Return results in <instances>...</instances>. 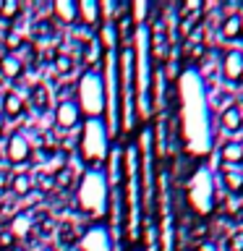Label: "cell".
Returning a JSON list of instances; mask_svg holds the SVG:
<instances>
[{
    "label": "cell",
    "instance_id": "cell-24",
    "mask_svg": "<svg viewBox=\"0 0 243 251\" xmlns=\"http://www.w3.org/2000/svg\"><path fill=\"white\" fill-rule=\"evenodd\" d=\"M73 68H76V63H73V58H71V55H58V58H55V71H58L60 76H68V74H73Z\"/></svg>",
    "mask_w": 243,
    "mask_h": 251
},
{
    "label": "cell",
    "instance_id": "cell-14",
    "mask_svg": "<svg viewBox=\"0 0 243 251\" xmlns=\"http://www.w3.org/2000/svg\"><path fill=\"white\" fill-rule=\"evenodd\" d=\"M97 42L99 47L105 52H115V50H121V39H118V29H115V24H99L97 26Z\"/></svg>",
    "mask_w": 243,
    "mask_h": 251
},
{
    "label": "cell",
    "instance_id": "cell-27",
    "mask_svg": "<svg viewBox=\"0 0 243 251\" xmlns=\"http://www.w3.org/2000/svg\"><path fill=\"white\" fill-rule=\"evenodd\" d=\"M13 243H16V238L8 233V227H5V230H0V249H11Z\"/></svg>",
    "mask_w": 243,
    "mask_h": 251
},
{
    "label": "cell",
    "instance_id": "cell-22",
    "mask_svg": "<svg viewBox=\"0 0 243 251\" xmlns=\"http://www.w3.org/2000/svg\"><path fill=\"white\" fill-rule=\"evenodd\" d=\"M31 186H34V180H31L29 173H19V176H13V180H11V191L16 196H26L31 191Z\"/></svg>",
    "mask_w": 243,
    "mask_h": 251
},
{
    "label": "cell",
    "instance_id": "cell-3",
    "mask_svg": "<svg viewBox=\"0 0 243 251\" xmlns=\"http://www.w3.org/2000/svg\"><path fill=\"white\" fill-rule=\"evenodd\" d=\"M110 133L105 128V121L102 118H84L81 126H78V144H76V152H78V160L86 170L92 168H99L105 165L107 160V152H110Z\"/></svg>",
    "mask_w": 243,
    "mask_h": 251
},
{
    "label": "cell",
    "instance_id": "cell-7",
    "mask_svg": "<svg viewBox=\"0 0 243 251\" xmlns=\"http://www.w3.org/2000/svg\"><path fill=\"white\" fill-rule=\"evenodd\" d=\"M5 160L11 162V165H26L31 160V141L24 136V133H11L5 141Z\"/></svg>",
    "mask_w": 243,
    "mask_h": 251
},
{
    "label": "cell",
    "instance_id": "cell-9",
    "mask_svg": "<svg viewBox=\"0 0 243 251\" xmlns=\"http://www.w3.org/2000/svg\"><path fill=\"white\" fill-rule=\"evenodd\" d=\"M81 113H78L76 102L73 100H60L58 107H55V123L60 126L63 131H71V128H78L81 126Z\"/></svg>",
    "mask_w": 243,
    "mask_h": 251
},
{
    "label": "cell",
    "instance_id": "cell-8",
    "mask_svg": "<svg viewBox=\"0 0 243 251\" xmlns=\"http://www.w3.org/2000/svg\"><path fill=\"white\" fill-rule=\"evenodd\" d=\"M219 74L230 84H243V50L233 47V50L222 52V58H219Z\"/></svg>",
    "mask_w": 243,
    "mask_h": 251
},
{
    "label": "cell",
    "instance_id": "cell-25",
    "mask_svg": "<svg viewBox=\"0 0 243 251\" xmlns=\"http://www.w3.org/2000/svg\"><path fill=\"white\" fill-rule=\"evenodd\" d=\"M225 251H243V230H235L225 238Z\"/></svg>",
    "mask_w": 243,
    "mask_h": 251
},
{
    "label": "cell",
    "instance_id": "cell-10",
    "mask_svg": "<svg viewBox=\"0 0 243 251\" xmlns=\"http://www.w3.org/2000/svg\"><path fill=\"white\" fill-rule=\"evenodd\" d=\"M78 24L84 29L99 26L102 24V11H99V0H78Z\"/></svg>",
    "mask_w": 243,
    "mask_h": 251
},
{
    "label": "cell",
    "instance_id": "cell-23",
    "mask_svg": "<svg viewBox=\"0 0 243 251\" xmlns=\"http://www.w3.org/2000/svg\"><path fill=\"white\" fill-rule=\"evenodd\" d=\"M21 13V3L19 0H0V19L11 21Z\"/></svg>",
    "mask_w": 243,
    "mask_h": 251
},
{
    "label": "cell",
    "instance_id": "cell-4",
    "mask_svg": "<svg viewBox=\"0 0 243 251\" xmlns=\"http://www.w3.org/2000/svg\"><path fill=\"white\" fill-rule=\"evenodd\" d=\"M186 204L199 220H207L217 207V186L215 176L207 165H196L186 180Z\"/></svg>",
    "mask_w": 243,
    "mask_h": 251
},
{
    "label": "cell",
    "instance_id": "cell-15",
    "mask_svg": "<svg viewBox=\"0 0 243 251\" xmlns=\"http://www.w3.org/2000/svg\"><path fill=\"white\" fill-rule=\"evenodd\" d=\"M219 157H222V162L227 165V168H241V165H243V149L238 144V139L222 141V147H219Z\"/></svg>",
    "mask_w": 243,
    "mask_h": 251
},
{
    "label": "cell",
    "instance_id": "cell-12",
    "mask_svg": "<svg viewBox=\"0 0 243 251\" xmlns=\"http://www.w3.org/2000/svg\"><path fill=\"white\" fill-rule=\"evenodd\" d=\"M219 128L225 133H241L243 131V110L238 105L225 107L222 113H219Z\"/></svg>",
    "mask_w": 243,
    "mask_h": 251
},
{
    "label": "cell",
    "instance_id": "cell-1",
    "mask_svg": "<svg viewBox=\"0 0 243 251\" xmlns=\"http://www.w3.org/2000/svg\"><path fill=\"white\" fill-rule=\"evenodd\" d=\"M178 118H180V141L191 157L209 154L212 131H209V105L204 94V81L196 68H186L178 76Z\"/></svg>",
    "mask_w": 243,
    "mask_h": 251
},
{
    "label": "cell",
    "instance_id": "cell-5",
    "mask_svg": "<svg viewBox=\"0 0 243 251\" xmlns=\"http://www.w3.org/2000/svg\"><path fill=\"white\" fill-rule=\"evenodd\" d=\"M76 107L81 118H102L105 115V86H102L99 68L81 71L76 81Z\"/></svg>",
    "mask_w": 243,
    "mask_h": 251
},
{
    "label": "cell",
    "instance_id": "cell-30",
    "mask_svg": "<svg viewBox=\"0 0 243 251\" xmlns=\"http://www.w3.org/2000/svg\"><path fill=\"white\" fill-rule=\"evenodd\" d=\"M42 251H58V249H42Z\"/></svg>",
    "mask_w": 243,
    "mask_h": 251
},
{
    "label": "cell",
    "instance_id": "cell-13",
    "mask_svg": "<svg viewBox=\"0 0 243 251\" xmlns=\"http://www.w3.org/2000/svg\"><path fill=\"white\" fill-rule=\"evenodd\" d=\"M50 11L60 24H68V26L78 24V5L73 3V0H55Z\"/></svg>",
    "mask_w": 243,
    "mask_h": 251
},
{
    "label": "cell",
    "instance_id": "cell-16",
    "mask_svg": "<svg viewBox=\"0 0 243 251\" xmlns=\"http://www.w3.org/2000/svg\"><path fill=\"white\" fill-rule=\"evenodd\" d=\"M219 34L225 39H238L243 34V16L241 13H225L222 24H219Z\"/></svg>",
    "mask_w": 243,
    "mask_h": 251
},
{
    "label": "cell",
    "instance_id": "cell-28",
    "mask_svg": "<svg viewBox=\"0 0 243 251\" xmlns=\"http://www.w3.org/2000/svg\"><path fill=\"white\" fill-rule=\"evenodd\" d=\"M196 251H217V246H215V243H199Z\"/></svg>",
    "mask_w": 243,
    "mask_h": 251
},
{
    "label": "cell",
    "instance_id": "cell-19",
    "mask_svg": "<svg viewBox=\"0 0 243 251\" xmlns=\"http://www.w3.org/2000/svg\"><path fill=\"white\" fill-rule=\"evenodd\" d=\"M21 74H24V63L16 58L13 52L0 55V76H5V78H19Z\"/></svg>",
    "mask_w": 243,
    "mask_h": 251
},
{
    "label": "cell",
    "instance_id": "cell-6",
    "mask_svg": "<svg viewBox=\"0 0 243 251\" xmlns=\"http://www.w3.org/2000/svg\"><path fill=\"white\" fill-rule=\"evenodd\" d=\"M78 251H115L107 223H89L78 238Z\"/></svg>",
    "mask_w": 243,
    "mask_h": 251
},
{
    "label": "cell",
    "instance_id": "cell-11",
    "mask_svg": "<svg viewBox=\"0 0 243 251\" xmlns=\"http://www.w3.org/2000/svg\"><path fill=\"white\" fill-rule=\"evenodd\" d=\"M102 58H105V50L99 47L97 37L86 39V42L81 45V66H84V71H92V68L102 66Z\"/></svg>",
    "mask_w": 243,
    "mask_h": 251
},
{
    "label": "cell",
    "instance_id": "cell-18",
    "mask_svg": "<svg viewBox=\"0 0 243 251\" xmlns=\"http://www.w3.org/2000/svg\"><path fill=\"white\" fill-rule=\"evenodd\" d=\"M222 183L227 188V194L241 196L243 194V170L241 168H225L222 170Z\"/></svg>",
    "mask_w": 243,
    "mask_h": 251
},
{
    "label": "cell",
    "instance_id": "cell-17",
    "mask_svg": "<svg viewBox=\"0 0 243 251\" xmlns=\"http://www.w3.org/2000/svg\"><path fill=\"white\" fill-rule=\"evenodd\" d=\"M149 16H152V5H149L146 0H136V3L128 5V19L133 24V29H136V26H146Z\"/></svg>",
    "mask_w": 243,
    "mask_h": 251
},
{
    "label": "cell",
    "instance_id": "cell-29",
    "mask_svg": "<svg viewBox=\"0 0 243 251\" xmlns=\"http://www.w3.org/2000/svg\"><path fill=\"white\" fill-rule=\"evenodd\" d=\"M3 133H5V115L0 113V136H3Z\"/></svg>",
    "mask_w": 243,
    "mask_h": 251
},
{
    "label": "cell",
    "instance_id": "cell-26",
    "mask_svg": "<svg viewBox=\"0 0 243 251\" xmlns=\"http://www.w3.org/2000/svg\"><path fill=\"white\" fill-rule=\"evenodd\" d=\"M19 45H21V37L16 34V31L5 34V47H8V50H19Z\"/></svg>",
    "mask_w": 243,
    "mask_h": 251
},
{
    "label": "cell",
    "instance_id": "cell-2",
    "mask_svg": "<svg viewBox=\"0 0 243 251\" xmlns=\"http://www.w3.org/2000/svg\"><path fill=\"white\" fill-rule=\"evenodd\" d=\"M76 209L92 223H105L110 209V186L99 168L81 173L76 183Z\"/></svg>",
    "mask_w": 243,
    "mask_h": 251
},
{
    "label": "cell",
    "instance_id": "cell-21",
    "mask_svg": "<svg viewBox=\"0 0 243 251\" xmlns=\"http://www.w3.org/2000/svg\"><path fill=\"white\" fill-rule=\"evenodd\" d=\"M29 230H31V217L24 215V212H21V215H16L11 220V225H8V233H11L13 238H26Z\"/></svg>",
    "mask_w": 243,
    "mask_h": 251
},
{
    "label": "cell",
    "instance_id": "cell-20",
    "mask_svg": "<svg viewBox=\"0 0 243 251\" xmlns=\"http://www.w3.org/2000/svg\"><path fill=\"white\" fill-rule=\"evenodd\" d=\"M21 113H24V100H21V94H19V92H5V97H3V115L19 118Z\"/></svg>",
    "mask_w": 243,
    "mask_h": 251
}]
</instances>
